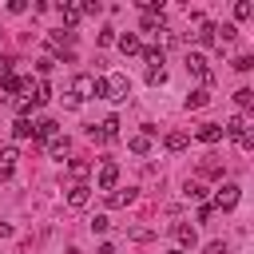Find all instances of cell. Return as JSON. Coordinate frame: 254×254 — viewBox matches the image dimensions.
<instances>
[{
    "instance_id": "6",
    "label": "cell",
    "mask_w": 254,
    "mask_h": 254,
    "mask_svg": "<svg viewBox=\"0 0 254 254\" xmlns=\"http://www.w3.org/2000/svg\"><path fill=\"white\" fill-rule=\"evenodd\" d=\"M91 190H95V187H87V183H75V187L67 190V206H75V210H79V206H87Z\"/></svg>"
},
{
    "instance_id": "2",
    "label": "cell",
    "mask_w": 254,
    "mask_h": 254,
    "mask_svg": "<svg viewBox=\"0 0 254 254\" xmlns=\"http://www.w3.org/2000/svg\"><path fill=\"white\" fill-rule=\"evenodd\" d=\"M103 83H107V99H115V103H123L131 95V79L127 75H107Z\"/></svg>"
},
{
    "instance_id": "5",
    "label": "cell",
    "mask_w": 254,
    "mask_h": 254,
    "mask_svg": "<svg viewBox=\"0 0 254 254\" xmlns=\"http://www.w3.org/2000/svg\"><path fill=\"white\" fill-rule=\"evenodd\" d=\"M71 95L75 99H91L95 95V75H75L71 79Z\"/></svg>"
},
{
    "instance_id": "29",
    "label": "cell",
    "mask_w": 254,
    "mask_h": 254,
    "mask_svg": "<svg viewBox=\"0 0 254 254\" xmlns=\"http://www.w3.org/2000/svg\"><path fill=\"white\" fill-rule=\"evenodd\" d=\"M87 171H91V163H87V159H71V175H79V179H83Z\"/></svg>"
},
{
    "instance_id": "10",
    "label": "cell",
    "mask_w": 254,
    "mask_h": 254,
    "mask_svg": "<svg viewBox=\"0 0 254 254\" xmlns=\"http://www.w3.org/2000/svg\"><path fill=\"white\" fill-rule=\"evenodd\" d=\"M67 151H71V139H67V135H56V139H48V155H52V159H64Z\"/></svg>"
},
{
    "instance_id": "18",
    "label": "cell",
    "mask_w": 254,
    "mask_h": 254,
    "mask_svg": "<svg viewBox=\"0 0 254 254\" xmlns=\"http://www.w3.org/2000/svg\"><path fill=\"white\" fill-rule=\"evenodd\" d=\"M12 135H16V139H32V135H36V123H32V119H16V123H12Z\"/></svg>"
},
{
    "instance_id": "16",
    "label": "cell",
    "mask_w": 254,
    "mask_h": 254,
    "mask_svg": "<svg viewBox=\"0 0 254 254\" xmlns=\"http://www.w3.org/2000/svg\"><path fill=\"white\" fill-rule=\"evenodd\" d=\"M20 87H32V83L20 79V75H4V79H0V91H4V95H16Z\"/></svg>"
},
{
    "instance_id": "31",
    "label": "cell",
    "mask_w": 254,
    "mask_h": 254,
    "mask_svg": "<svg viewBox=\"0 0 254 254\" xmlns=\"http://www.w3.org/2000/svg\"><path fill=\"white\" fill-rule=\"evenodd\" d=\"M234 67H238V71H250V67H254V60H250V56H238V60H234Z\"/></svg>"
},
{
    "instance_id": "25",
    "label": "cell",
    "mask_w": 254,
    "mask_h": 254,
    "mask_svg": "<svg viewBox=\"0 0 254 254\" xmlns=\"http://www.w3.org/2000/svg\"><path fill=\"white\" fill-rule=\"evenodd\" d=\"M234 16H238V20H250V16H254V4H250V0H238V4H234Z\"/></svg>"
},
{
    "instance_id": "17",
    "label": "cell",
    "mask_w": 254,
    "mask_h": 254,
    "mask_svg": "<svg viewBox=\"0 0 254 254\" xmlns=\"http://www.w3.org/2000/svg\"><path fill=\"white\" fill-rule=\"evenodd\" d=\"M206 103H210V87H194L187 95V107H206Z\"/></svg>"
},
{
    "instance_id": "8",
    "label": "cell",
    "mask_w": 254,
    "mask_h": 254,
    "mask_svg": "<svg viewBox=\"0 0 254 254\" xmlns=\"http://www.w3.org/2000/svg\"><path fill=\"white\" fill-rule=\"evenodd\" d=\"M171 230H175V238H179V250H190V246L198 242V238H194V230H190L187 222H175Z\"/></svg>"
},
{
    "instance_id": "24",
    "label": "cell",
    "mask_w": 254,
    "mask_h": 254,
    "mask_svg": "<svg viewBox=\"0 0 254 254\" xmlns=\"http://www.w3.org/2000/svg\"><path fill=\"white\" fill-rule=\"evenodd\" d=\"M234 103H238V107L246 111V107L254 103V91H250V87H238V91H234Z\"/></svg>"
},
{
    "instance_id": "4",
    "label": "cell",
    "mask_w": 254,
    "mask_h": 254,
    "mask_svg": "<svg viewBox=\"0 0 254 254\" xmlns=\"http://www.w3.org/2000/svg\"><path fill=\"white\" fill-rule=\"evenodd\" d=\"M95 187H99V190H115V187H119V167H115V163H103L99 175H95Z\"/></svg>"
},
{
    "instance_id": "13",
    "label": "cell",
    "mask_w": 254,
    "mask_h": 254,
    "mask_svg": "<svg viewBox=\"0 0 254 254\" xmlns=\"http://www.w3.org/2000/svg\"><path fill=\"white\" fill-rule=\"evenodd\" d=\"M163 143H167V151H187V147H190V135H187V131H171Z\"/></svg>"
},
{
    "instance_id": "14",
    "label": "cell",
    "mask_w": 254,
    "mask_h": 254,
    "mask_svg": "<svg viewBox=\"0 0 254 254\" xmlns=\"http://www.w3.org/2000/svg\"><path fill=\"white\" fill-rule=\"evenodd\" d=\"M16 159H20V155H16V147H4V151H0V179H8V175H12Z\"/></svg>"
},
{
    "instance_id": "35",
    "label": "cell",
    "mask_w": 254,
    "mask_h": 254,
    "mask_svg": "<svg viewBox=\"0 0 254 254\" xmlns=\"http://www.w3.org/2000/svg\"><path fill=\"white\" fill-rule=\"evenodd\" d=\"M99 254H119V250H115L111 242H103V246H99Z\"/></svg>"
},
{
    "instance_id": "1",
    "label": "cell",
    "mask_w": 254,
    "mask_h": 254,
    "mask_svg": "<svg viewBox=\"0 0 254 254\" xmlns=\"http://www.w3.org/2000/svg\"><path fill=\"white\" fill-rule=\"evenodd\" d=\"M187 71H190L194 79H202V87L214 83V71L206 67V56H202V52H187Z\"/></svg>"
},
{
    "instance_id": "30",
    "label": "cell",
    "mask_w": 254,
    "mask_h": 254,
    "mask_svg": "<svg viewBox=\"0 0 254 254\" xmlns=\"http://www.w3.org/2000/svg\"><path fill=\"white\" fill-rule=\"evenodd\" d=\"M52 67H56V60H52V56H44V60H36V71H40V75H48Z\"/></svg>"
},
{
    "instance_id": "32",
    "label": "cell",
    "mask_w": 254,
    "mask_h": 254,
    "mask_svg": "<svg viewBox=\"0 0 254 254\" xmlns=\"http://www.w3.org/2000/svg\"><path fill=\"white\" fill-rule=\"evenodd\" d=\"M210 214H214V206H210V202H202V206H198V222H210Z\"/></svg>"
},
{
    "instance_id": "21",
    "label": "cell",
    "mask_w": 254,
    "mask_h": 254,
    "mask_svg": "<svg viewBox=\"0 0 254 254\" xmlns=\"http://www.w3.org/2000/svg\"><path fill=\"white\" fill-rule=\"evenodd\" d=\"M115 135H119V119H115V115H107V119L99 123V139H115Z\"/></svg>"
},
{
    "instance_id": "9",
    "label": "cell",
    "mask_w": 254,
    "mask_h": 254,
    "mask_svg": "<svg viewBox=\"0 0 254 254\" xmlns=\"http://www.w3.org/2000/svg\"><path fill=\"white\" fill-rule=\"evenodd\" d=\"M56 135H60V123H56V119H36V139L48 143V139H56Z\"/></svg>"
},
{
    "instance_id": "12",
    "label": "cell",
    "mask_w": 254,
    "mask_h": 254,
    "mask_svg": "<svg viewBox=\"0 0 254 254\" xmlns=\"http://www.w3.org/2000/svg\"><path fill=\"white\" fill-rule=\"evenodd\" d=\"M194 135H198L202 143H218V139H222V123H202Z\"/></svg>"
},
{
    "instance_id": "27",
    "label": "cell",
    "mask_w": 254,
    "mask_h": 254,
    "mask_svg": "<svg viewBox=\"0 0 254 254\" xmlns=\"http://www.w3.org/2000/svg\"><path fill=\"white\" fill-rule=\"evenodd\" d=\"M48 99H52V87H48V83H40V87H36V95H32V103L40 107V103H48Z\"/></svg>"
},
{
    "instance_id": "22",
    "label": "cell",
    "mask_w": 254,
    "mask_h": 254,
    "mask_svg": "<svg viewBox=\"0 0 254 254\" xmlns=\"http://www.w3.org/2000/svg\"><path fill=\"white\" fill-rule=\"evenodd\" d=\"M127 147H131L135 155H147V151H151V139H147V135H131V139H127Z\"/></svg>"
},
{
    "instance_id": "36",
    "label": "cell",
    "mask_w": 254,
    "mask_h": 254,
    "mask_svg": "<svg viewBox=\"0 0 254 254\" xmlns=\"http://www.w3.org/2000/svg\"><path fill=\"white\" fill-rule=\"evenodd\" d=\"M8 234H12V226H8V222H0V238H8Z\"/></svg>"
},
{
    "instance_id": "11",
    "label": "cell",
    "mask_w": 254,
    "mask_h": 254,
    "mask_svg": "<svg viewBox=\"0 0 254 254\" xmlns=\"http://www.w3.org/2000/svg\"><path fill=\"white\" fill-rule=\"evenodd\" d=\"M115 40H119L123 56H135V52H143V44H139V36H135V32H123V36H115Z\"/></svg>"
},
{
    "instance_id": "33",
    "label": "cell",
    "mask_w": 254,
    "mask_h": 254,
    "mask_svg": "<svg viewBox=\"0 0 254 254\" xmlns=\"http://www.w3.org/2000/svg\"><path fill=\"white\" fill-rule=\"evenodd\" d=\"M4 75H12V60H8V56H0V79H4Z\"/></svg>"
},
{
    "instance_id": "34",
    "label": "cell",
    "mask_w": 254,
    "mask_h": 254,
    "mask_svg": "<svg viewBox=\"0 0 254 254\" xmlns=\"http://www.w3.org/2000/svg\"><path fill=\"white\" fill-rule=\"evenodd\" d=\"M206 254H226V242H210V246H206Z\"/></svg>"
},
{
    "instance_id": "28",
    "label": "cell",
    "mask_w": 254,
    "mask_h": 254,
    "mask_svg": "<svg viewBox=\"0 0 254 254\" xmlns=\"http://www.w3.org/2000/svg\"><path fill=\"white\" fill-rule=\"evenodd\" d=\"M107 226H111V218H107V214H95V218H91V234H103Z\"/></svg>"
},
{
    "instance_id": "20",
    "label": "cell",
    "mask_w": 254,
    "mask_h": 254,
    "mask_svg": "<svg viewBox=\"0 0 254 254\" xmlns=\"http://www.w3.org/2000/svg\"><path fill=\"white\" fill-rule=\"evenodd\" d=\"M143 32H163V12H143Z\"/></svg>"
},
{
    "instance_id": "23",
    "label": "cell",
    "mask_w": 254,
    "mask_h": 254,
    "mask_svg": "<svg viewBox=\"0 0 254 254\" xmlns=\"http://www.w3.org/2000/svg\"><path fill=\"white\" fill-rule=\"evenodd\" d=\"M194 40H198V44H214V24H198Z\"/></svg>"
},
{
    "instance_id": "3",
    "label": "cell",
    "mask_w": 254,
    "mask_h": 254,
    "mask_svg": "<svg viewBox=\"0 0 254 254\" xmlns=\"http://www.w3.org/2000/svg\"><path fill=\"white\" fill-rule=\"evenodd\" d=\"M214 206H218V210H234V206H238V183H222V187L214 190Z\"/></svg>"
},
{
    "instance_id": "7",
    "label": "cell",
    "mask_w": 254,
    "mask_h": 254,
    "mask_svg": "<svg viewBox=\"0 0 254 254\" xmlns=\"http://www.w3.org/2000/svg\"><path fill=\"white\" fill-rule=\"evenodd\" d=\"M131 202H135V190H131V187H115V190L107 194V206H111V210H119V206H131Z\"/></svg>"
},
{
    "instance_id": "15",
    "label": "cell",
    "mask_w": 254,
    "mask_h": 254,
    "mask_svg": "<svg viewBox=\"0 0 254 254\" xmlns=\"http://www.w3.org/2000/svg\"><path fill=\"white\" fill-rule=\"evenodd\" d=\"M143 60H147V71H163V48H143Z\"/></svg>"
},
{
    "instance_id": "19",
    "label": "cell",
    "mask_w": 254,
    "mask_h": 254,
    "mask_svg": "<svg viewBox=\"0 0 254 254\" xmlns=\"http://www.w3.org/2000/svg\"><path fill=\"white\" fill-rule=\"evenodd\" d=\"M60 12H64V24H79L83 20V4H64Z\"/></svg>"
},
{
    "instance_id": "37",
    "label": "cell",
    "mask_w": 254,
    "mask_h": 254,
    "mask_svg": "<svg viewBox=\"0 0 254 254\" xmlns=\"http://www.w3.org/2000/svg\"><path fill=\"white\" fill-rule=\"evenodd\" d=\"M167 254H187V250H167Z\"/></svg>"
},
{
    "instance_id": "26",
    "label": "cell",
    "mask_w": 254,
    "mask_h": 254,
    "mask_svg": "<svg viewBox=\"0 0 254 254\" xmlns=\"http://www.w3.org/2000/svg\"><path fill=\"white\" fill-rule=\"evenodd\" d=\"M183 194H187V198H206V187H202V183H187Z\"/></svg>"
}]
</instances>
